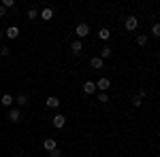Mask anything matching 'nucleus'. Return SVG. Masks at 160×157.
Instances as JSON below:
<instances>
[{
    "label": "nucleus",
    "instance_id": "nucleus-1",
    "mask_svg": "<svg viewBox=\"0 0 160 157\" xmlns=\"http://www.w3.org/2000/svg\"><path fill=\"white\" fill-rule=\"evenodd\" d=\"M137 25H139V19H137L135 15L126 17V21H124V28H126L128 32H132V30H137Z\"/></svg>",
    "mask_w": 160,
    "mask_h": 157
},
{
    "label": "nucleus",
    "instance_id": "nucleus-2",
    "mask_svg": "<svg viewBox=\"0 0 160 157\" xmlns=\"http://www.w3.org/2000/svg\"><path fill=\"white\" fill-rule=\"evenodd\" d=\"M75 34L79 36V40H81V38H86L88 34H90V25H88V24H79L77 28H75Z\"/></svg>",
    "mask_w": 160,
    "mask_h": 157
},
{
    "label": "nucleus",
    "instance_id": "nucleus-3",
    "mask_svg": "<svg viewBox=\"0 0 160 157\" xmlns=\"http://www.w3.org/2000/svg\"><path fill=\"white\" fill-rule=\"evenodd\" d=\"M94 85H96V89H100V91H107V89L111 87V81L107 79V76H102V79H98Z\"/></svg>",
    "mask_w": 160,
    "mask_h": 157
},
{
    "label": "nucleus",
    "instance_id": "nucleus-4",
    "mask_svg": "<svg viewBox=\"0 0 160 157\" xmlns=\"http://www.w3.org/2000/svg\"><path fill=\"white\" fill-rule=\"evenodd\" d=\"M7 119L11 121V123H17V121L22 119V113H19V109H9V115H7Z\"/></svg>",
    "mask_w": 160,
    "mask_h": 157
},
{
    "label": "nucleus",
    "instance_id": "nucleus-5",
    "mask_svg": "<svg viewBox=\"0 0 160 157\" xmlns=\"http://www.w3.org/2000/svg\"><path fill=\"white\" fill-rule=\"evenodd\" d=\"M43 146H45V151H53V149H58V142H56V138H45L43 140Z\"/></svg>",
    "mask_w": 160,
    "mask_h": 157
},
{
    "label": "nucleus",
    "instance_id": "nucleus-6",
    "mask_svg": "<svg viewBox=\"0 0 160 157\" xmlns=\"http://www.w3.org/2000/svg\"><path fill=\"white\" fill-rule=\"evenodd\" d=\"M90 66H92V68H94V70H100V68H105V62L100 60L98 55H94V58H92V60H90Z\"/></svg>",
    "mask_w": 160,
    "mask_h": 157
},
{
    "label": "nucleus",
    "instance_id": "nucleus-7",
    "mask_svg": "<svg viewBox=\"0 0 160 157\" xmlns=\"http://www.w3.org/2000/svg\"><path fill=\"white\" fill-rule=\"evenodd\" d=\"M51 123H53V127H58V130H60V127H64V125H66V117H64V115H56Z\"/></svg>",
    "mask_w": 160,
    "mask_h": 157
},
{
    "label": "nucleus",
    "instance_id": "nucleus-8",
    "mask_svg": "<svg viewBox=\"0 0 160 157\" xmlns=\"http://www.w3.org/2000/svg\"><path fill=\"white\" fill-rule=\"evenodd\" d=\"M4 34H7V36H9V38L13 40V38H17V36H19V28H17V25H9Z\"/></svg>",
    "mask_w": 160,
    "mask_h": 157
},
{
    "label": "nucleus",
    "instance_id": "nucleus-9",
    "mask_svg": "<svg viewBox=\"0 0 160 157\" xmlns=\"http://www.w3.org/2000/svg\"><path fill=\"white\" fill-rule=\"evenodd\" d=\"M45 102H47L49 109H58V106H60V98H56V96H49Z\"/></svg>",
    "mask_w": 160,
    "mask_h": 157
},
{
    "label": "nucleus",
    "instance_id": "nucleus-10",
    "mask_svg": "<svg viewBox=\"0 0 160 157\" xmlns=\"http://www.w3.org/2000/svg\"><path fill=\"white\" fill-rule=\"evenodd\" d=\"M83 91H86V94H96V85H94V81H86V83H83Z\"/></svg>",
    "mask_w": 160,
    "mask_h": 157
},
{
    "label": "nucleus",
    "instance_id": "nucleus-11",
    "mask_svg": "<svg viewBox=\"0 0 160 157\" xmlns=\"http://www.w3.org/2000/svg\"><path fill=\"white\" fill-rule=\"evenodd\" d=\"M71 51H73L75 55H79V53L83 51V45H81V40H73V45H71Z\"/></svg>",
    "mask_w": 160,
    "mask_h": 157
},
{
    "label": "nucleus",
    "instance_id": "nucleus-12",
    "mask_svg": "<svg viewBox=\"0 0 160 157\" xmlns=\"http://www.w3.org/2000/svg\"><path fill=\"white\" fill-rule=\"evenodd\" d=\"M13 102H15V98L7 94V96H2V102H0V104H2V106H7V109H11V106H13Z\"/></svg>",
    "mask_w": 160,
    "mask_h": 157
},
{
    "label": "nucleus",
    "instance_id": "nucleus-13",
    "mask_svg": "<svg viewBox=\"0 0 160 157\" xmlns=\"http://www.w3.org/2000/svg\"><path fill=\"white\" fill-rule=\"evenodd\" d=\"M51 17H53V11H51L49 7H45V9L41 11V19H45V21H49Z\"/></svg>",
    "mask_w": 160,
    "mask_h": 157
},
{
    "label": "nucleus",
    "instance_id": "nucleus-14",
    "mask_svg": "<svg viewBox=\"0 0 160 157\" xmlns=\"http://www.w3.org/2000/svg\"><path fill=\"white\" fill-rule=\"evenodd\" d=\"M98 38H100V40H109V38H111V30H109V28H100Z\"/></svg>",
    "mask_w": 160,
    "mask_h": 157
},
{
    "label": "nucleus",
    "instance_id": "nucleus-15",
    "mask_svg": "<svg viewBox=\"0 0 160 157\" xmlns=\"http://www.w3.org/2000/svg\"><path fill=\"white\" fill-rule=\"evenodd\" d=\"M111 53H113V51H111V47H107V45H105V47L100 49V60H105V58H111Z\"/></svg>",
    "mask_w": 160,
    "mask_h": 157
},
{
    "label": "nucleus",
    "instance_id": "nucleus-16",
    "mask_svg": "<svg viewBox=\"0 0 160 157\" xmlns=\"http://www.w3.org/2000/svg\"><path fill=\"white\" fill-rule=\"evenodd\" d=\"M15 102H17V104H19V106H28V102H30V100H28V96H26V94H19V96H17V100H15Z\"/></svg>",
    "mask_w": 160,
    "mask_h": 157
},
{
    "label": "nucleus",
    "instance_id": "nucleus-17",
    "mask_svg": "<svg viewBox=\"0 0 160 157\" xmlns=\"http://www.w3.org/2000/svg\"><path fill=\"white\" fill-rule=\"evenodd\" d=\"M137 45H139V47H145V45H148V34H139V36H137Z\"/></svg>",
    "mask_w": 160,
    "mask_h": 157
},
{
    "label": "nucleus",
    "instance_id": "nucleus-18",
    "mask_svg": "<svg viewBox=\"0 0 160 157\" xmlns=\"http://www.w3.org/2000/svg\"><path fill=\"white\" fill-rule=\"evenodd\" d=\"M141 104H143V98L139 96V94H137V96H132V106H141Z\"/></svg>",
    "mask_w": 160,
    "mask_h": 157
},
{
    "label": "nucleus",
    "instance_id": "nucleus-19",
    "mask_svg": "<svg viewBox=\"0 0 160 157\" xmlns=\"http://www.w3.org/2000/svg\"><path fill=\"white\" fill-rule=\"evenodd\" d=\"M2 7L4 9H13L15 7V0H2Z\"/></svg>",
    "mask_w": 160,
    "mask_h": 157
},
{
    "label": "nucleus",
    "instance_id": "nucleus-20",
    "mask_svg": "<svg viewBox=\"0 0 160 157\" xmlns=\"http://www.w3.org/2000/svg\"><path fill=\"white\" fill-rule=\"evenodd\" d=\"M152 36H160V25L158 24L152 25Z\"/></svg>",
    "mask_w": 160,
    "mask_h": 157
},
{
    "label": "nucleus",
    "instance_id": "nucleus-21",
    "mask_svg": "<svg viewBox=\"0 0 160 157\" xmlns=\"http://www.w3.org/2000/svg\"><path fill=\"white\" fill-rule=\"evenodd\" d=\"M37 17H38L37 9H30V11H28V19H37Z\"/></svg>",
    "mask_w": 160,
    "mask_h": 157
},
{
    "label": "nucleus",
    "instance_id": "nucleus-22",
    "mask_svg": "<svg viewBox=\"0 0 160 157\" xmlns=\"http://www.w3.org/2000/svg\"><path fill=\"white\" fill-rule=\"evenodd\" d=\"M98 102H109V96H107V91H100V94H98Z\"/></svg>",
    "mask_w": 160,
    "mask_h": 157
},
{
    "label": "nucleus",
    "instance_id": "nucleus-23",
    "mask_svg": "<svg viewBox=\"0 0 160 157\" xmlns=\"http://www.w3.org/2000/svg\"><path fill=\"white\" fill-rule=\"evenodd\" d=\"M9 53H11V49H9V47H0V55H4V58H7Z\"/></svg>",
    "mask_w": 160,
    "mask_h": 157
},
{
    "label": "nucleus",
    "instance_id": "nucleus-24",
    "mask_svg": "<svg viewBox=\"0 0 160 157\" xmlns=\"http://www.w3.org/2000/svg\"><path fill=\"white\" fill-rule=\"evenodd\" d=\"M49 155H51V157H62V151H60V149H53Z\"/></svg>",
    "mask_w": 160,
    "mask_h": 157
},
{
    "label": "nucleus",
    "instance_id": "nucleus-25",
    "mask_svg": "<svg viewBox=\"0 0 160 157\" xmlns=\"http://www.w3.org/2000/svg\"><path fill=\"white\" fill-rule=\"evenodd\" d=\"M4 13H7V9H4V7L0 4V17H4Z\"/></svg>",
    "mask_w": 160,
    "mask_h": 157
},
{
    "label": "nucleus",
    "instance_id": "nucleus-26",
    "mask_svg": "<svg viewBox=\"0 0 160 157\" xmlns=\"http://www.w3.org/2000/svg\"><path fill=\"white\" fill-rule=\"evenodd\" d=\"M0 38H2V32H0Z\"/></svg>",
    "mask_w": 160,
    "mask_h": 157
}]
</instances>
